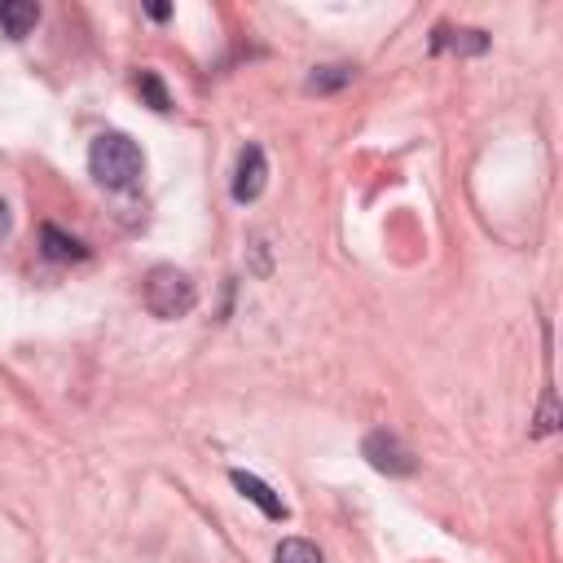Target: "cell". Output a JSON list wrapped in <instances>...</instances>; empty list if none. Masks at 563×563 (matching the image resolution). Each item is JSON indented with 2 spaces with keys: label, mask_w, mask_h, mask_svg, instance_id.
Segmentation results:
<instances>
[{
  "label": "cell",
  "mask_w": 563,
  "mask_h": 563,
  "mask_svg": "<svg viewBox=\"0 0 563 563\" xmlns=\"http://www.w3.org/2000/svg\"><path fill=\"white\" fill-rule=\"evenodd\" d=\"M88 167H92V176H97L106 189H132V185L141 180L145 158H141V145H136L132 136H123V132H101V136L92 141V150H88Z\"/></svg>",
  "instance_id": "6da1fadb"
},
{
  "label": "cell",
  "mask_w": 563,
  "mask_h": 563,
  "mask_svg": "<svg viewBox=\"0 0 563 563\" xmlns=\"http://www.w3.org/2000/svg\"><path fill=\"white\" fill-rule=\"evenodd\" d=\"M145 308L154 312V317H163V321H172V317H185L189 308H194V282L180 273V268H172V264H158V268H150L145 273Z\"/></svg>",
  "instance_id": "7a4b0ae2"
},
{
  "label": "cell",
  "mask_w": 563,
  "mask_h": 563,
  "mask_svg": "<svg viewBox=\"0 0 563 563\" xmlns=\"http://www.w3.org/2000/svg\"><path fill=\"white\" fill-rule=\"evenodd\" d=\"M365 457H369V466H378V471H387V475H409V471H413L409 449H405L396 435H383V431L365 440Z\"/></svg>",
  "instance_id": "3957f363"
},
{
  "label": "cell",
  "mask_w": 563,
  "mask_h": 563,
  "mask_svg": "<svg viewBox=\"0 0 563 563\" xmlns=\"http://www.w3.org/2000/svg\"><path fill=\"white\" fill-rule=\"evenodd\" d=\"M264 176H268L264 150H260V145H246V150H242V158H238L233 198H238V202H251V198H260V189H264Z\"/></svg>",
  "instance_id": "277c9868"
},
{
  "label": "cell",
  "mask_w": 563,
  "mask_h": 563,
  "mask_svg": "<svg viewBox=\"0 0 563 563\" xmlns=\"http://www.w3.org/2000/svg\"><path fill=\"white\" fill-rule=\"evenodd\" d=\"M233 488L246 497V501H255L268 519H286V506H282V497L260 479V475H246V471H233Z\"/></svg>",
  "instance_id": "5b68a950"
},
{
  "label": "cell",
  "mask_w": 563,
  "mask_h": 563,
  "mask_svg": "<svg viewBox=\"0 0 563 563\" xmlns=\"http://www.w3.org/2000/svg\"><path fill=\"white\" fill-rule=\"evenodd\" d=\"M0 22H4V31H9L13 40H22V35L40 22V9H35L31 0H0Z\"/></svg>",
  "instance_id": "8992f818"
},
{
  "label": "cell",
  "mask_w": 563,
  "mask_h": 563,
  "mask_svg": "<svg viewBox=\"0 0 563 563\" xmlns=\"http://www.w3.org/2000/svg\"><path fill=\"white\" fill-rule=\"evenodd\" d=\"M44 251H48L53 260H84V255H88V251H84V242L66 238L57 224H44Z\"/></svg>",
  "instance_id": "52a82bcc"
},
{
  "label": "cell",
  "mask_w": 563,
  "mask_h": 563,
  "mask_svg": "<svg viewBox=\"0 0 563 563\" xmlns=\"http://www.w3.org/2000/svg\"><path fill=\"white\" fill-rule=\"evenodd\" d=\"M273 563H321V550L312 541H303V537H290V541L277 545Z\"/></svg>",
  "instance_id": "ba28073f"
},
{
  "label": "cell",
  "mask_w": 563,
  "mask_h": 563,
  "mask_svg": "<svg viewBox=\"0 0 563 563\" xmlns=\"http://www.w3.org/2000/svg\"><path fill=\"white\" fill-rule=\"evenodd\" d=\"M347 79H352V66H321V70L308 75V88L312 92H330V88H343Z\"/></svg>",
  "instance_id": "9c48e42d"
},
{
  "label": "cell",
  "mask_w": 563,
  "mask_h": 563,
  "mask_svg": "<svg viewBox=\"0 0 563 563\" xmlns=\"http://www.w3.org/2000/svg\"><path fill=\"white\" fill-rule=\"evenodd\" d=\"M136 88H141V97L150 101V110H167L172 101H167V92H163V84H158V75L154 70H141V79H136Z\"/></svg>",
  "instance_id": "30bf717a"
},
{
  "label": "cell",
  "mask_w": 563,
  "mask_h": 563,
  "mask_svg": "<svg viewBox=\"0 0 563 563\" xmlns=\"http://www.w3.org/2000/svg\"><path fill=\"white\" fill-rule=\"evenodd\" d=\"M9 233V207H4V198H0V238Z\"/></svg>",
  "instance_id": "8fae6325"
}]
</instances>
